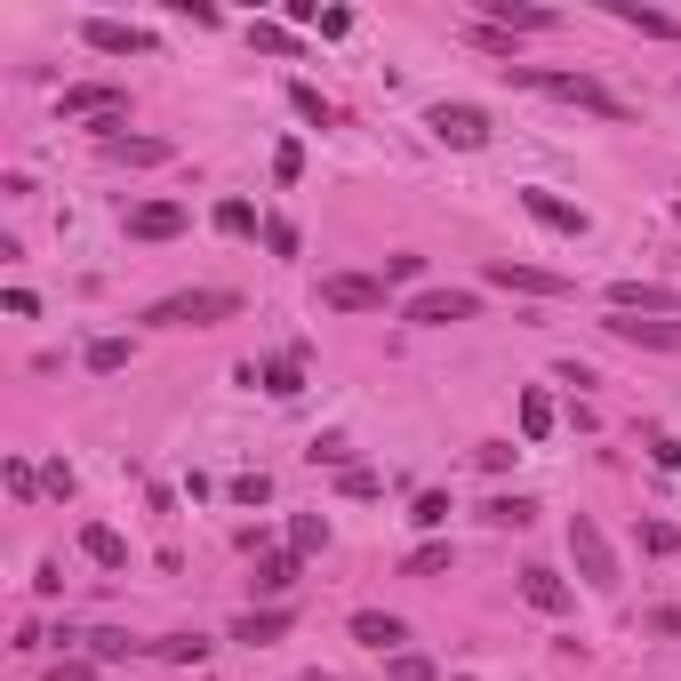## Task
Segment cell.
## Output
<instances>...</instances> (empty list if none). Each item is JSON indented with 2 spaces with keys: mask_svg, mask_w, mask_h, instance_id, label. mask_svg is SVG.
Masks as SVG:
<instances>
[{
  "mask_svg": "<svg viewBox=\"0 0 681 681\" xmlns=\"http://www.w3.org/2000/svg\"><path fill=\"white\" fill-rule=\"evenodd\" d=\"M9 489H16V498H25V505H33V498H40V473H33L25 458H9Z\"/></svg>",
  "mask_w": 681,
  "mask_h": 681,
  "instance_id": "obj_41",
  "label": "cell"
},
{
  "mask_svg": "<svg viewBox=\"0 0 681 681\" xmlns=\"http://www.w3.org/2000/svg\"><path fill=\"white\" fill-rule=\"evenodd\" d=\"M617 345H650V354H681V321H642V313H609L602 321Z\"/></svg>",
  "mask_w": 681,
  "mask_h": 681,
  "instance_id": "obj_12",
  "label": "cell"
},
{
  "mask_svg": "<svg viewBox=\"0 0 681 681\" xmlns=\"http://www.w3.org/2000/svg\"><path fill=\"white\" fill-rule=\"evenodd\" d=\"M40 489H49V498H73V465L49 458V465H40Z\"/></svg>",
  "mask_w": 681,
  "mask_h": 681,
  "instance_id": "obj_39",
  "label": "cell"
},
{
  "mask_svg": "<svg viewBox=\"0 0 681 681\" xmlns=\"http://www.w3.org/2000/svg\"><path fill=\"white\" fill-rule=\"evenodd\" d=\"M642 553H657V562L681 553V529H673V522H642Z\"/></svg>",
  "mask_w": 681,
  "mask_h": 681,
  "instance_id": "obj_33",
  "label": "cell"
},
{
  "mask_svg": "<svg viewBox=\"0 0 681 681\" xmlns=\"http://www.w3.org/2000/svg\"><path fill=\"white\" fill-rule=\"evenodd\" d=\"M513 89H545V97H562V105L577 113H602V120H626V97H609L593 73H538V65H505Z\"/></svg>",
  "mask_w": 681,
  "mask_h": 681,
  "instance_id": "obj_1",
  "label": "cell"
},
{
  "mask_svg": "<svg viewBox=\"0 0 681 681\" xmlns=\"http://www.w3.org/2000/svg\"><path fill=\"white\" fill-rule=\"evenodd\" d=\"M354 642H361V650H377V657H394V650L409 642V626H401L394 609H354Z\"/></svg>",
  "mask_w": 681,
  "mask_h": 681,
  "instance_id": "obj_14",
  "label": "cell"
},
{
  "mask_svg": "<svg viewBox=\"0 0 681 681\" xmlns=\"http://www.w3.org/2000/svg\"><path fill=\"white\" fill-rule=\"evenodd\" d=\"M313 33H321V40H345V33H354V9H321Z\"/></svg>",
  "mask_w": 681,
  "mask_h": 681,
  "instance_id": "obj_42",
  "label": "cell"
},
{
  "mask_svg": "<svg viewBox=\"0 0 681 681\" xmlns=\"http://www.w3.org/2000/svg\"><path fill=\"white\" fill-rule=\"evenodd\" d=\"M522 602H529V609H545V617H562V609L577 602V593H569L553 569H522Z\"/></svg>",
  "mask_w": 681,
  "mask_h": 681,
  "instance_id": "obj_18",
  "label": "cell"
},
{
  "mask_svg": "<svg viewBox=\"0 0 681 681\" xmlns=\"http://www.w3.org/2000/svg\"><path fill=\"white\" fill-rule=\"evenodd\" d=\"M249 586L265 593V602H281V593H288V586H297V553H265V562H257V577H249Z\"/></svg>",
  "mask_w": 681,
  "mask_h": 681,
  "instance_id": "obj_21",
  "label": "cell"
},
{
  "mask_svg": "<svg viewBox=\"0 0 681 681\" xmlns=\"http://www.w3.org/2000/svg\"><path fill=\"white\" fill-rule=\"evenodd\" d=\"M273 177H281V184L305 177V144H273Z\"/></svg>",
  "mask_w": 681,
  "mask_h": 681,
  "instance_id": "obj_38",
  "label": "cell"
},
{
  "mask_svg": "<svg viewBox=\"0 0 681 681\" xmlns=\"http://www.w3.org/2000/svg\"><path fill=\"white\" fill-rule=\"evenodd\" d=\"M217 233H257V201H217Z\"/></svg>",
  "mask_w": 681,
  "mask_h": 681,
  "instance_id": "obj_27",
  "label": "cell"
},
{
  "mask_svg": "<svg viewBox=\"0 0 681 681\" xmlns=\"http://www.w3.org/2000/svg\"><path fill=\"white\" fill-rule=\"evenodd\" d=\"M449 569V545L441 538H433V545H417V553H409V577H441Z\"/></svg>",
  "mask_w": 681,
  "mask_h": 681,
  "instance_id": "obj_34",
  "label": "cell"
},
{
  "mask_svg": "<svg viewBox=\"0 0 681 681\" xmlns=\"http://www.w3.org/2000/svg\"><path fill=\"white\" fill-rule=\"evenodd\" d=\"M97 673V657H56V666H49V681H89Z\"/></svg>",
  "mask_w": 681,
  "mask_h": 681,
  "instance_id": "obj_43",
  "label": "cell"
},
{
  "mask_svg": "<svg viewBox=\"0 0 681 681\" xmlns=\"http://www.w3.org/2000/svg\"><path fill=\"white\" fill-rule=\"evenodd\" d=\"M80 40H89L97 56H153V33H144V25H120V16H89Z\"/></svg>",
  "mask_w": 681,
  "mask_h": 681,
  "instance_id": "obj_11",
  "label": "cell"
},
{
  "mask_svg": "<svg viewBox=\"0 0 681 681\" xmlns=\"http://www.w3.org/2000/svg\"><path fill=\"white\" fill-rule=\"evenodd\" d=\"M425 129L441 137L449 153H481V144H489V113H481V105H433Z\"/></svg>",
  "mask_w": 681,
  "mask_h": 681,
  "instance_id": "obj_6",
  "label": "cell"
},
{
  "mask_svg": "<svg viewBox=\"0 0 681 681\" xmlns=\"http://www.w3.org/2000/svg\"><path fill=\"white\" fill-rule=\"evenodd\" d=\"M569 562H577V577L586 586H617V553H609V538H602V522L593 513H569Z\"/></svg>",
  "mask_w": 681,
  "mask_h": 681,
  "instance_id": "obj_4",
  "label": "cell"
},
{
  "mask_svg": "<svg viewBox=\"0 0 681 681\" xmlns=\"http://www.w3.org/2000/svg\"><path fill=\"white\" fill-rule=\"evenodd\" d=\"M473 313H481L473 288H417V297L401 305V321H417V329H449V321H473Z\"/></svg>",
  "mask_w": 681,
  "mask_h": 681,
  "instance_id": "obj_5",
  "label": "cell"
},
{
  "mask_svg": "<svg viewBox=\"0 0 681 681\" xmlns=\"http://www.w3.org/2000/svg\"><path fill=\"white\" fill-rule=\"evenodd\" d=\"M321 305H329V313H385V281H369V273H329V281H321Z\"/></svg>",
  "mask_w": 681,
  "mask_h": 681,
  "instance_id": "obj_9",
  "label": "cell"
},
{
  "mask_svg": "<svg viewBox=\"0 0 681 681\" xmlns=\"http://www.w3.org/2000/svg\"><path fill=\"white\" fill-rule=\"evenodd\" d=\"M529 513H538L529 498H489V505H481V522H498V529H522Z\"/></svg>",
  "mask_w": 681,
  "mask_h": 681,
  "instance_id": "obj_30",
  "label": "cell"
},
{
  "mask_svg": "<svg viewBox=\"0 0 681 681\" xmlns=\"http://www.w3.org/2000/svg\"><path fill=\"white\" fill-rule=\"evenodd\" d=\"M257 385H265L273 401H297V394H305V369H297V361H265V369H257Z\"/></svg>",
  "mask_w": 681,
  "mask_h": 681,
  "instance_id": "obj_22",
  "label": "cell"
},
{
  "mask_svg": "<svg viewBox=\"0 0 681 681\" xmlns=\"http://www.w3.org/2000/svg\"><path fill=\"white\" fill-rule=\"evenodd\" d=\"M80 642H89L97 657H105V666H113V657H137V642H129V633H80Z\"/></svg>",
  "mask_w": 681,
  "mask_h": 681,
  "instance_id": "obj_37",
  "label": "cell"
},
{
  "mask_svg": "<svg viewBox=\"0 0 681 681\" xmlns=\"http://www.w3.org/2000/svg\"><path fill=\"white\" fill-rule=\"evenodd\" d=\"M329 545V522L321 513H297V522H288V553H321Z\"/></svg>",
  "mask_w": 681,
  "mask_h": 681,
  "instance_id": "obj_24",
  "label": "cell"
},
{
  "mask_svg": "<svg viewBox=\"0 0 681 681\" xmlns=\"http://www.w3.org/2000/svg\"><path fill=\"white\" fill-rule=\"evenodd\" d=\"M265 249H273V257H297V224H288V217H265Z\"/></svg>",
  "mask_w": 681,
  "mask_h": 681,
  "instance_id": "obj_35",
  "label": "cell"
},
{
  "mask_svg": "<svg viewBox=\"0 0 681 681\" xmlns=\"http://www.w3.org/2000/svg\"><path fill=\"white\" fill-rule=\"evenodd\" d=\"M553 433V401L545 394H522V441H545Z\"/></svg>",
  "mask_w": 681,
  "mask_h": 681,
  "instance_id": "obj_26",
  "label": "cell"
},
{
  "mask_svg": "<svg viewBox=\"0 0 681 681\" xmlns=\"http://www.w3.org/2000/svg\"><path fill=\"white\" fill-rule=\"evenodd\" d=\"M265 498H273V481H265V473H241V481H233V505H265Z\"/></svg>",
  "mask_w": 681,
  "mask_h": 681,
  "instance_id": "obj_40",
  "label": "cell"
},
{
  "mask_svg": "<svg viewBox=\"0 0 681 681\" xmlns=\"http://www.w3.org/2000/svg\"><path fill=\"white\" fill-rule=\"evenodd\" d=\"M105 160H120V169H160V160H169V137H113Z\"/></svg>",
  "mask_w": 681,
  "mask_h": 681,
  "instance_id": "obj_19",
  "label": "cell"
},
{
  "mask_svg": "<svg viewBox=\"0 0 681 681\" xmlns=\"http://www.w3.org/2000/svg\"><path fill=\"white\" fill-rule=\"evenodd\" d=\"M337 489H345V498H377L385 481H377V473H369V465H345V473H337Z\"/></svg>",
  "mask_w": 681,
  "mask_h": 681,
  "instance_id": "obj_36",
  "label": "cell"
},
{
  "mask_svg": "<svg viewBox=\"0 0 681 681\" xmlns=\"http://www.w3.org/2000/svg\"><path fill=\"white\" fill-rule=\"evenodd\" d=\"M160 657H169V666H201V657H209V633H169Z\"/></svg>",
  "mask_w": 681,
  "mask_h": 681,
  "instance_id": "obj_28",
  "label": "cell"
},
{
  "mask_svg": "<svg viewBox=\"0 0 681 681\" xmlns=\"http://www.w3.org/2000/svg\"><path fill=\"white\" fill-rule=\"evenodd\" d=\"M241 313V288H177V297L144 305V321L153 329H217Z\"/></svg>",
  "mask_w": 681,
  "mask_h": 681,
  "instance_id": "obj_2",
  "label": "cell"
},
{
  "mask_svg": "<svg viewBox=\"0 0 681 681\" xmlns=\"http://www.w3.org/2000/svg\"><path fill=\"white\" fill-rule=\"evenodd\" d=\"M249 40L265 56H297V33H288V25H249Z\"/></svg>",
  "mask_w": 681,
  "mask_h": 681,
  "instance_id": "obj_32",
  "label": "cell"
},
{
  "mask_svg": "<svg viewBox=\"0 0 681 681\" xmlns=\"http://www.w3.org/2000/svg\"><path fill=\"white\" fill-rule=\"evenodd\" d=\"M288 626H297V617H288L281 602H265V609H249V617H241V626H233V642H249V650H265V642H281V633Z\"/></svg>",
  "mask_w": 681,
  "mask_h": 681,
  "instance_id": "obj_17",
  "label": "cell"
},
{
  "mask_svg": "<svg viewBox=\"0 0 681 681\" xmlns=\"http://www.w3.org/2000/svg\"><path fill=\"white\" fill-rule=\"evenodd\" d=\"M449 513H458V505H449V489H425V498H417V513H409V522H417V529H441Z\"/></svg>",
  "mask_w": 681,
  "mask_h": 681,
  "instance_id": "obj_31",
  "label": "cell"
},
{
  "mask_svg": "<svg viewBox=\"0 0 681 681\" xmlns=\"http://www.w3.org/2000/svg\"><path fill=\"white\" fill-rule=\"evenodd\" d=\"M288 105L313 120V129H329V120H337V113H329V97H321V89H305V80H288Z\"/></svg>",
  "mask_w": 681,
  "mask_h": 681,
  "instance_id": "obj_29",
  "label": "cell"
},
{
  "mask_svg": "<svg viewBox=\"0 0 681 681\" xmlns=\"http://www.w3.org/2000/svg\"><path fill=\"white\" fill-rule=\"evenodd\" d=\"M609 313H650V321H681V297L657 281H609Z\"/></svg>",
  "mask_w": 681,
  "mask_h": 681,
  "instance_id": "obj_10",
  "label": "cell"
},
{
  "mask_svg": "<svg viewBox=\"0 0 681 681\" xmlns=\"http://www.w3.org/2000/svg\"><path fill=\"white\" fill-rule=\"evenodd\" d=\"M385 681H441V673H433V657H417V650H394V657H385Z\"/></svg>",
  "mask_w": 681,
  "mask_h": 681,
  "instance_id": "obj_25",
  "label": "cell"
},
{
  "mask_svg": "<svg viewBox=\"0 0 681 681\" xmlns=\"http://www.w3.org/2000/svg\"><path fill=\"white\" fill-rule=\"evenodd\" d=\"M184 233V201H144L129 209V241H177Z\"/></svg>",
  "mask_w": 681,
  "mask_h": 681,
  "instance_id": "obj_15",
  "label": "cell"
},
{
  "mask_svg": "<svg viewBox=\"0 0 681 681\" xmlns=\"http://www.w3.org/2000/svg\"><path fill=\"white\" fill-rule=\"evenodd\" d=\"M65 120H89V129H105V144H113L120 120H129V89H120V80H73L65 89Z\"/></svg>",
  "mask_w": 681,
  "mask_h": 681,
  "instance_id": "obj_3",
  "label": "cell"
},
{
  "mask_svg": "<svg viewBox=\"0 0 681 681\" xmlns=\"http://www.w3.org/2000/svg\"><path fill=\"white\" fill-rule=\"evenodd\" d=\"M609 16H617V25H633V33H650V40H681V16L642 9V0H609Z\"/></svg>",
  "mask_w": 681,
  "mask_h": 681,
  "instance_id": "obj_16",
  "label": "cell"
},
{
  "mask_svg": "<svg viewBox=\"0 0 681 681\" xmlns=\"http://www.w3.org/2000/svg\"><path fill=\"white\" fill-rule=\"evenodd\" d=\"M522 209H529V217H538V224H545V233H562V241H586V233H593V217H586V209H577V201H562V193H545V184H529V193H522Z\"/></svg>",
  "mask_w": 681,
  "mask_h": 681,
  "instance_id": "obj_8",
  "label": "cell"
},
{
  "mask_svg": "<svg viewBox=\"0 0 681 681\" xmlns=\"http://www.w3.org/2000/svg\"><path fill=\"white\" fill-rule=\"evenodd\" d=\"M481 9V25H498V33H553L562 16L553 9H529V0H473Z\"/></svg>",
  "mask_w": 681,
  "mask_h": 681,
  "instance_id": "obj_13",
  "label": "cell"
},
{
  "mask_svg": "<svg viewBox=\"0 0 681 681\" xmlns=\"http://www.w3.org/2000/svg\"><path fill=\"white\" fill-rule=\"evenodd\" d=\"M80 553H89L97 569H129V538H120V529H105V522L80 529Z\"/></svg>",
  "mask_w": 681,
  "mask_h": 681,
  "instance_id": "obj_20",
  "label": "cell"
},
{
  "mask_svg": "<svg viewBox=\"0 0 681 681\" xmlns=\"http://www.w3.org/2000/svg\"><path fill=\"white\" fill-rule=\"evenodd\" d=\"M97 369V377H113V369H129V337H89V354H80Z\"/></svg>",
  "mask_w": 681,
  "mask_h": 681,
  "instance_id": "obj_23",
  "label": "cell"
},
{
  "mask_svg": "<svg viewBox=\"0 0 681 681\" xmlns=\"http://www.w3.org/2000/svg\"><path fill=\"white\" fill-rule=\"evenodd\" d=\"M481 281H489V288H513V297H569L562 273H538V265H513V257H489Z\"/></svg>",
  "mask_w": 681,
  "mask_h": 681,
  "instance_id": "obj_7",
  "label": "cell"
},
{
  "mask_svg": "<svg viewBox=\"0 0 681 681\" xmlns=\"http://www.w3.org/2000/svg\"><path fill=\"white\" fill-rule=\"evenodd\" d=\"M650 626L657 633H681V609H650Z\"/></svg>",
  "mask_w": 681,
  "mask_h": 681,
  "instance_id": "obj_44",
  "label": "cell"
}]
</instances>
